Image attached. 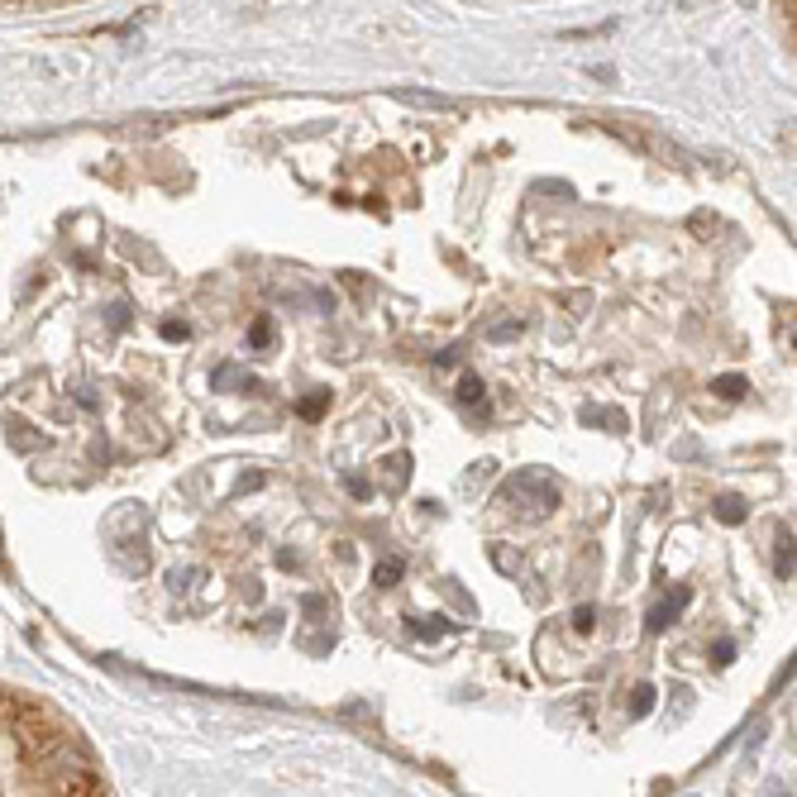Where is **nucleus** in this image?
Here are the masks:
<instances>
[{
  "mask_svg": "<svg viewBox=\"0 0 797 797\" xmlns=\"http://www.w3.org/2000/svg\"><path fill=\"white\" fill-rule=\"evenodd\" d=\"M325 411H329V392H306L301 396V406H296V416L301 420H321Z\"/></svg>",
  "mask_w": 797,
  "mask_h": 797,
  "instance_id": "nucleus-9",
  "label": "nucleus"
},
{
  "mask_svg": "<svg viewBox=\"0 0 797 797\" xmlns=\"http://www.w3.org/2000/svg\"><path fill=\"white\" fill-rule=\"evenodd\" d=\"M593 621H597V611H593V607H579V611H573V630H583V636L593 630Z\"/></svg>",
  "mask_w": 797,
  "mask_h": 797,
  "instance_id": "nucleus-19",
  "label": "nucleus"
},
{
  "mask_svg": "<svg viewBox=\"0 0 797 797\" xmlns=\"http://www.w3.org/2000/svg\"><path fill=\"white\" fill-rule=\"evenodd\" d=\"M711 512H717V520H726V526H740V520H745V497H736V492H721Z\"/></svg>",
  "mask_w": 797,
  "mask_h": 797,
  "instance_id": "nucleus-4",
  "label": "nucleus"
},
{
  "mask_svg": "<svg viewBox=\"0 0 797 797\" xmlns=\"http://www.w3.org/2000/svg\"><path fill=\"white\" fill-rule=\"evenodd\" d=\"M77 406L81 411H101V396H96V388H77Z\"/></svg>",
  "mask_w": 797,
  "mask_h": 797,
  "instance_id": "nucleus-20",
  "label": "nucleus"
},
{
  "mask_svg": "<svg viewBox=\"0 0 797 797\" xmlns=\"http://www.w3.org/2000/svg\"><path fill=\"white\" fill-rule=\"evenodd\" d=\"M492 563H497L502 573H520V559L512 554V545H492Z\"/></svg>",
  "mask_w": 797,
  "mask_h": 797,
  "instance_id": "nucleus-13",
  "label": "nucleus"
},
{
  "mask_svg": "<svg viewBox=\"0 0 797 797\" xmlns=\"http://www.w3.org/2000/svg\"><path fill=\"white\" fill-rule=\"evenodd\" d=\"M711 659H717V664H731V659H736V644H731V640H717V644H711Z\"/></svg>",
  "mask_w": 797,
  "mask_h": 797,
  "instance_id": "nucleus-22",
  "label": "nucleus"
},
{
  "mask_svg": "<svg viewBox=\"0 0 797 797\" xmlns=\"http://www.w3.org/2000/svg\"><path fill=\"white\" fill-rule=\"evenodd\" d=\"M650 707H654V688L650 683H640V688L630 693V717H650Z\"/></svg>",
  "mask_w": 797,
  "mask_h": 797,
  "instance_id": "nucleus-12",
  "label": "nucleus"
},
{
  "mask_svg": "<svg viewBox=\"0 0 797 797\" xmlns=\"http://www.w3.org/2000/svg\"><path fill=\"white\" fill-rule=\"evenodd\" d=\"M191 583H201V569H172V573H168V587H172V593H187Z\"/></svg>",
  "mask_w": 797,
  "mask_h": 797,
  "instance_id": "nucleus-14",
  "label": "nucleus"
},
{
  "mask_svg": "<svg viewBox=\"0 0 797 797\" xmlns=\"http://www.w3.org/2000/svg\"><path fill=\"white\" fill-rule=\"evenodd\" d=\"M683 607H688V587H678L673 597L659 602V607H654L650 616H644V630H654V636H659V630H669V621H673V616H678Z\"/></svg>",
  "mask_w": 797,
  "mask_h": 797,
  "instance_id": "nucleus-2",
  "label": "nucleus"
},
{
  "mask_svg": "<svg viewBox=\"0 0 797 797\" xmlns=\"http://www.w3.org/2000/svg\"><path fill=\"white\" fill-rule=\"evenodd\" d=\"M249 345L254 349H268L272 345V321H254L249 325Z\"/></svg>",
  "mask_w": 797,
  "mask_h": 797,
  "instance_id": "nucleus-15",
  "label": "nucleus"
},
{
  "mask_svg": "<svg viewBox=\"0 0 797 797\" xmlns=\"http://www.w3.org/2000/svg\"><path fill=\"white\" fill-rule=\"evenodd\" d=\"M483 396H487V388H483V378H478V373H463V378H459V402H463V406H483V411H487Z\"/></svg>",
  "mask_w": 797,
  "mask_h": 797,
  "instance_id": "nucleus-6",
  "label": "nucleus"
},
{
  "mask_svg": "<svg viewBox=\"0 0 797 797\" xmlns=\"http://www.w3.org/2000/svg\"><path fill=\"white\" fill-rule=\"evenodd\" d=\"M774 549H778V554H774V569H778V579L788 583V579H793V530H788V526H778V545H774Z\"/></svg>",
  "mask_w": 797,
  "mask_h": 797,
  "instance_id": "nucleus-5",
  "label": "nucleus"
},
{
  "mask_svg": "<svg viewBox=\"0 0 797 797\" xmlns=\"http://www.w3.org/2000/svg\"><path fill=\"white\" fill-rule=\"evenodd\" d=\"M345 492H349V497H359V502H368V497H373V487H368L359 473H349V478H345Z\"/></svg>",
  "mask_w": 797,
  "mask_h": 797,
  "instance_id": "nucleus-18",
  "label": "nucleus"
},
{
  "mask_svg": "<svg viewBox=\"0 0 797 797\" xmlns=\"http://www.w3.org/2000/svg\"><path fill=\"white\" fill-rule=\"evenodd\" d=\"M711 392H717V396H726V402H740V396L750 392V382L740 378V373H721L717 382H711Z\"/></svg>",
  "mask_w": 797,
  "mask_h": 797,
  "instance_id": "nucleus-8",
  "label": "nucleus"
},
{
  "mask_svg": "<svg viewBox=\"0 0 797 797\" xmlns=\"http://www.w3.org/2000/svg\"><path fill=\"white\" fill-rule=\"evenodd\" d=\"M191 335V325H182V321H162V339H187Z\"/></svg>",
  "mask_w": 797,
  "mask_h": 797,
  "instance_id": "nucleus-23",
  "label": "nucleus"
},
{
  "mask_svg": "<svg viewBox=\"0 0 797 797\" xmlns=\"http://www.w3.org/2000/svg\"><path fill=\"white\" fill-rule=\"evenodd\" d=\"M239 388H254V373H244L239 363H220L215 368V392H239Z\"/></svg>",
  "mask_w": 797,
  "mask_h": 797,
  "instance_id": "nucleus-3",
  "label": "nucleus"
},
{
  "mask_svg": "<svg viewBox=\"0 0 797 797\" xmlns=\"http://www.w3.org/2000/svg\"><path fill=\"white\" fill-rule=\"evenodd\" d=\"M402 579H406V563L402 559H382L373 569V587H396Z\"/></svg>",
  "mask_w": 797,
  "mask_h": 797,
  "instance_id": "nucleus-7",
  "label": "nucleus"
},
{
  "mask_svg": "<svg viewBox=\"0 0 797 797\" xmlns=\"http://www.w3.org/2000/svg\"><path fill=\"white\" fill-rule=\"evenodd\" d=\"M301 611H306V616H325V611H329V602H325L321 593H311L306 602H301Z\"/></svg>",
  "mask_w": 797,
  "mask_h": 797,
  "instance_id": "nucleus-21",
  "label": "nucleus"
},
{
  "mask_svg": "<svg viewBox=\"0 0 797 797\" xmlns=\"http://www.w3.org/2000/svg\"><path fill=\"white\" fill-rule=\"evenodd\" d=\"M91 459H101V463L110 459V445H105V439H96V445H91Z\"/></svg>",
  "mask_w": 797,
  "mask_h": 797,
  "instance_id": "nucleus-24",
  "label": "nucleus"
},
{
  "mask_svg": "<svg viewBox=\"0 0 797 797\" xmlns=\"http://www.w3.org/2000/svg\"><path fill=\"white\" fill-rule=\"evenodd\" d=\"M411 626H416V636H425V640H439V636H449L453 630L449 616H430V621H411Z\"/></svg>",
  "mask_w": 797,
  "mask_h": 797,
  "instance_id": "nucleus-10",
  "label": "nucleus"
},
{
  "mask_svg": "<svg viewBox=\"0 0 797 797\" xmlns=\"http://www.w3.org/2000/svg\"><path fill=\"white\" fill-rule=\"evenodd\" d=\"M487 339H492V345H512V339H520V321H497V325H487Z\"/></svg>",
  "mask_w": 797,
  "mask_h": 797,
  "instance_id": "nucleus-11",
  "label": "nucleus"
},
{
  "mask_svg": "<svg viewBox=\"0 0 797 797\" xmlns=\"http://www.w3.org/2000/svg\"><path fill=\"white\" fill-rule=\"evenodd\" d=\"M10 430H15V445H20V449H44V439H38V430H30V425L20 430V420H15Z\"/></svg>",
  "mask_w": 797,
  "mask_h": 797,
  "instance_id": "nucleus-16",
  "label": "nucleus"
},
{
  "mask_svg": "<svg viewBox=\"0 0 797 797\" xmlns=\"http://www.w3.org/2000/svg\"><path fill=\"white\" fill-rule=\"evenodd\" d=\"M502 506H520L530 520H540V516H549L559 506V487L549 483V478L535 469V473H520V478H512V483L502 487V497H497ZM516 512V516H520Z\"/></svg>",
  "mask_w": 797,
  "mask_h": 797,
  "instance_id": "nucleus-1",
  "label": "nucleus"
},
{
  "mask_svg": "<svg viewBox=\"0 0 797 797\" xmlns=\"http://www.w3.org/2000/svg\"><path fill=\"white\" fill-rule=\"evenodd\" d=\"M105 325H110V329H125V325H130V306H125V301H115V306L105 311Z\"/></svg>",
  "mask_w": 797,
  "mask_h": 797,
  "instance_id": "nucleus-17",
  "label": "nucleus"
}]
</instances>
